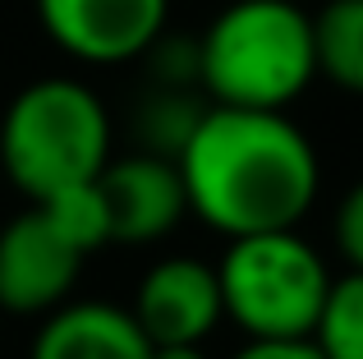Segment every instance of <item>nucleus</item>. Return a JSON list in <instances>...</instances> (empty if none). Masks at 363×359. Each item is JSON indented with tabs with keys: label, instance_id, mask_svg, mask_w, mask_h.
<instances>
[{
	"label": "nucleus",
	"instance_id": "f8f14e48",
	"mask_svg": "<svg viewBox=\"0 0 363 359\" xmlns=\"http://www.w3.org/2000/svg\"><path fill=\"white\" fill-rule=\"evenodd\" d=\"M308 341L318 346L322 359H363V272L331 277Z\"/></svg>",
	"mask_w": 363,
	"mask_h": 359
},
{
	"label": "nucleus",
	"instance_id": "423d86ee",
	"mask_svg": "<svg viewBox=\"0 0 363 359\" xmlns=\"http://www.w3.org/2000/svg\"><path fill=\"white\" fill-rule=\"evenodd\" d=\"M166 0H37L46 37L88 65L143 60L166 33Z\"/></svg>",
	"mask_w": 363,
	"mask_h": 359
},
{
	"label": "nucleus",
	"instance_id": "f03ea898",
	"mask_svg": "<svg viewBox=\"0 0 363 359\" xmlns=\"http://www.w3.org/2000/svg\"><path fill=\"white\" fill-rule=\"evenodd\" d=\"M198 79L212 106L285 111L313 79V14L290 0H230L198 33Z\"/></svg>",
	"mask_w": 363,
	"mask_h": 359
},
{
	"label": "nucleus",
	"instance_id": "9d476101",
	"mask_svg": "<svg viewBox=\"0 0 363 359\" xmlns=\"http://www.w3.org/2000/svg\"><path fill=\"white\" fill-rule=\"evenodd\" d=\"M207 92L203 88H170V83H147L143 101L133 106V138L138 153L179 162V153L189 148L194 129L207 116Z\"/></svg>",
	"mask_w": 363,
	"mask_h": 359
},
{
	"label": "nucleus",
	"instance_id": "0eeeda50",
	"mask_svg": "<svg viewBox=\"0 0 363 359\" xmlns=\"http://www.w3.org/2000/svg\"><path fill=\"white\" fill-rule=\"evenodd\" d=\"M152 346H203L225 318L216 267L203 258H161L143 272L129 304Z\"/></svg>",
	"mask_w": 363,
	"mask_h": 359
},
{
	"label": "nucleus",
	"instance_id": "9b49d317",
	"mask_svg": "<svg viewBox=\"0 0 363 359\" xmlns=\"http://www.w3.org/2000/svg\"><path fill=\"white\" fill-rule=\"evenodd\" d=\"M318 74L363 97V0H327L313 14Z\"/></svg>",
	"mask_w": 363,
	"mask_h": 359
},
{
	"label": "nucleus",
	"instance_id": "7ed1b4c3",
	"mask_svg": "<svg viewBox=\"0 0 363 359\" xmlns=\"http://www.w3.org/2000/svg\"><path fill=\"white\" fill-rule=\"evenodd\" d=\"M106 162L111 120L88 83L37 79L9 101L0 120V166L28 203L88 184Z\"/></svg>",
	"mask_w": 363,
	"mask_h": 359
},
{
	"label": "nucleus",
	"instance_id": "39448f33",
	"mask_svg": "<svg viewBox=\"0 0 363 359\" xmlns=\"http://www.w3.org/2000/svg\"><path fill=\"white\" fill-rule=\"evenodd\" d=\"M88 253L55 226L46 207L28 203L0 231V309L9 314H55L69 304Z\"/></svg>",
	"mask_w": 363,
	"mask_h": 359
},
{
	"label": "nucleus",
	"instance_id": "6e6552de",
	"mask_svg": "<svg viewBox=\"0 0 363 359\" xmlns=\"http://www.w3.org/2000/svg\"><path fill=\"white\" fill-rule=\"evenodd\" d=\"M97 189L106 203L111 244H152L189 216L179 166L166 157H111L106 171L97 175Z\"/></svg>",
	"mask_w": 363,
	"mask_h": 359
},
{
	"label": "nucleus",
	"instance_id": "dca6fc26",
	"mask_svg": "<svg viewBox=\"0 0 363 359\" xmlns=\"http://www.w3.org/2000/svg\"><path fill=\"white\" fill-rule=\"evenodd\" d=\"M152 359H207L203 346H152Z\"/></svg>",
	"mask_w": 363,
	"mask_h": 359
},
{
	"label": "nucleus",
	"instance_id": "2eb2a0df",
	"mask_svg": "<svg viewBox=\"0 0 363 359\" xmlns=\"http://www.w3.org/2000/svg\"><path fill=\"white\" fill-rule=\"evenodd\" d=\"M235 359H322L313 341H248Z\"/></svg>",
	"mask_w": 363,
	"mask_h": 359
},
{
	"label": "nucleus",
	"instance_id": "20e7f679",
	"mask_svg": "<svg viewBox=\"0 0 363 359\" xmlns=\"http://www.w3.org/2000/svg\"><path fill=\"white\" fill-rule=\"evenodd\" d=\"M221 309L248 341H308L331 272L299 231L240 235L216 263Z\"/></svg>",
	"mask_w": 363,
	"mask_h": 359
},
{
	"label": "nucleus",
	"instance_id": "4468645a",
	"mask_svg": "<svg viewBox=\"0 0 363 359\" xmlns=\"http://www.w3.org/2000/svg\"><path fill=\"white\" fill-rule=\"evenodd\" d=\"M331 231H336V249H340V258L350 263V272H363V180L340 198Z\"/></svg>",
	"mask_w": 363,
	"mask_h": 359
},
{
	"label": "nucleus",
	"instance_id": "f257e3e1",
	"mask_svg": "<svg viewBox=\"0 0 363 359\" xmlns=\"http://www.w3.org/2000/svg\"><path fill=\"white\" fill-rule=\"evenodd\" d=\"M175 166L189 216L225 240L299 231L318 198V153L285 111L207 106Z\"/></svg>",
	"mask_w": 363,
	"mask_h": 359
},
{
	"label": "nucleus",
	"instance_id": "ddd939ff",
	"mask_svg": "<svg viewBox=\"0 0 363 359\" xmlns=\"http://www.w3.org/2000/svg\"><path fill=\"white\" fill-rule=\"evenodd\" d=\"M37 207H46V212L55 216V226H60V231L69 235V240L79 244L88 258L101 249V244H111L106 203H101L97 180H88V184H74V189H65V194H51V198H42Z\"/></svg>",
	"mask_w": 363,
	"mask_h": 359
},
{
	"label": "nucleus",
	"instance_id": "1a4fd4ad",
	"mask_svg": "<svg viewBox=\"0 0 363 359\" xmlns=\"http://www.w3.org/2000/svg\"><path fill=\"white\" fill-rule=\"evenodd\" d=\"M33 359H152V341L129 309L79 299L46 314L33 336Z\"/></svg>",
	"mask_w": 363,
	"mask_h": 359
}]
</instances>
